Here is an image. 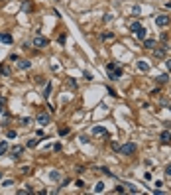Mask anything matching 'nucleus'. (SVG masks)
<instances>
[{"label": "nucleus", "instance_id": "obj_42", "mask_svg": "<svg viewBox=\"0 0 171 195\" xmlns=\"http://www.w3.org/2000/svg\"><path fill=\"white\" fill-rule=\"evenodd\" d=\"M0 179H2V172H0Z\"/></svg>", "mask_w": 171, "mask_h": 195}, {"label": "nucleus", "instance_id": "obj_8", "mask_svg": "<svg viewBox=\"0 0 171 195\" xmlns=\"http://www.w3.org/2000/svg\"><path fill=\"white\" fill-rule=\"evenodd\" d=\"M16 67L22 69V71H26V69L32 67V61H28V59H20V61H16Z\"/></svg>", "mask_w": 171, "mask_h": 195}, {"label": "nucleus", "instance_id": "obj_43", "mask_svg": "<svg viewBox=\"0 0 171 195\" xmlns=\"http://www.w3.org/2000/svg\"><path fill=\"white\" fill-rule=\"evenodd\" d=\"M169 110H171V105H169Z\"/></svg>", "mask_w": 171, "mask_h": 195}, {"label": "nucleus", "instance_id": "obj_39", "mask_svg": "<svg viewBox=\"0 0 171 195\" xmlns=\"http://www.w3.org/2000/svg\"><path fill=\"white\" fill-rule=\"evenodd\" d=\"M114 191H116V193H124V187H122V185H118V187H116Z\"/></svg>", "mask_w": 171, "mask_h": 195}, {"label": "nucleus", "instance_id": "obj_37", "mask_svg": "<svg viewBox=\"0 0 171 195\" xmlns=\"http://www.w3.org/2000/svg\"><path fill=\"white\" fill-rule=\"evenodd\" d=\"M165 175H167V177H171V164L165 168Z\"/></svg>", "mask_w": 171, "mask_h": 195}, {"label": "nucleus", "instance_id": "obj_11", "mask_svg": "<svg viewBox=\"0 0 171 195\" xmlns=\"http://www.w3.org/2000/svg\"><path fill=\"white\" fill-rule=\"evenodd\" d=\"M159 140L163 142V144H167V142H171V132H169V130H163V132L159 134Z\"/></svg>", "mask_w": 171, "mask_h": 195}, {"label": "nucleus", "instance_id": "obj_22", "mask_svg": "<svg viewBox=\"0 0 171 195\" xmlns=\"http://www.w3.org/2000/svg\"><path fill=\"white\" fill-rule=\"evenodd\" d=\"M57 134H59V136H67L69 134V126H61V128L57 130Z\"/></svg>", "mask_w": 171, "mask_h": 195}, {"label": "nucleus", "instance_id": "obj_7", "mask_svg": "<svg viewBox=\"0 0 171 195\" xmlns=\"http://www.w3.org/2000/svg\"><path fill=\"white\" fill-rule=\"evenodd\" d=\"M22 152H24V146H14V148L10 150V158H14V160H16V158H20V156H22Z\"/></svg>", "mask_w": 171, "mask_h": 195}, {"label": "nucleus", "instance_id": "obj_35", "mask_svg": "<svg viewBox=\"0 0 171 195\" xmlns=\"http://www.w3.org/2000/svg\"><path fill=\"white\" fill-rule=\"evenodd\" d=\"M79 140L83 142V144H89V142H91V140H89V138H87V136H79Z\"/></svg>", "mask_w": 171, "mask_h": 195}, {"label": "nucleus", "instance_id": "obj_16", "mask_svg": "<svg viewBox=\"0 0 171 195\" xmlns=\"http://www.w3.org/2000/svg\"><path fill=\"white\" fill-rule=\"evenodd\" d=\"M112 38H114L112 32H102V34H100V40H102V42H106V40H112Z\"/></svg>", "mask_w": 171, "mask_h": 195}, {"label": "nucleus", "instance_id": "obj_26", "mask_svg": "<svg viewBox=\"0 0 171 195\" xmlns=\"http://www.w3.org/2000/svg\"><path fill=\"white\" fill-rule=\"evenodd\" d=\"M4 108H6V99L0 97V112H4Z\"/></svg>", "mask_w": 171, "mask_h": 195}, {"label": "nucleus", "instance_id": "obj_29", "mask_svg": "<svg viewBox=\"0 0 171 195\" xmlns=\"http://www.w3.org/2000/svg\"><path fill=\"white\" fill-rule=\"evenodd\" d=\"M110 148H112L114 152H118V150H120V146H118V142H110Z\"/></svg>", "mask_w": 171, "mask_h": 195}, {"label": "nucleus", "instance_id": "obj_20", "mask_svg": "<svg viewBox=\"0 0 171 195\" xmlns=\"http://www.w3.org/2000/svg\"><path fill=\"white\" fill-rule=\"evenodd\" d=\"M102 191H104V183L102 181H98V183L94 185V193H102Z\"/></svg>", "mask_w": 171, "mask_h": 195}, {"label": "nucleus", "instance_id": "obj_31", "mask_svg": "<svg viewBox=\"0 0 171 195\" xmlns=\"http://www.w3.org/2000/svg\"><path fill=\"white\" fill-rule=\"evenodd\" d=\"M6 136H8V138H16V130H8Z\"/></svg>", "mask_w": 171, "mask_h": 195}, {"label": "nucleus", "instance_id": "obj_34", "mask_svg": "<svg viewBox=\"0 0 171 195\" xmlns=\"http://www.w3.org/2000/svg\"><path fill=\"white\" fill-rule=\"evenodd\" d=\"M10 61H20V55H16V53H12V55H10Z\"/></svg>", "mask_w": 171, "mask_h": 195}, {"label": "nucleus", "instance_id": "obj_10", "mask_svg": "<svg viewBox=\"0 0 171 195\" xmlns=\"http://www.w3.org/2000/svg\"><path fill=\"white\" fill-rule=\"evenodd\" d=\"M0 42L2 43H6V45H10L12 42H14V40H12V36L8 32H0Z\"/></svg>", "mask_w": 171, "mask_h": 195}, {"label": "nucleus", "instance_id": "obj_14", "mask_svg": "<svg viewBox=\"0 0 171 195\" xmlns=\"http://www.w3.org/2000/svg\"><path fill=\"white\" fill-rule=\"evenodd\" d=\"M138 69H140V71H144V73H148V71H149V65L146 63V61H138Z\"/></svg>", "mask_w": 171, "mask_h": 195}, {"label": "nucleus", "instance_id": "obj_24", "mask_svg": "<svg viewBox=\"0 0 171 195\" xmlns=\"http://www.w3.org/2000/svg\"><path fill=\"white\" fill-rule=\"evenodd\" d=\"M116 67H120V65L118 63H106V73H108V71H114Z\"/></svg>", "mask_w": 171, "mask_h": 195}, {"label": "nucleus", "instance_id": "obj_38", "mask_svg": "<svg viewBox=\"0 0 171 195\" xmlns=\"http://www.w3.org/2000/svg\"><path fill=\"white\" fill-rule=\"evenodd\" d=\"M110 20H112V14H106V16L102 18V22H110Z\"/></svg>", "mask_w": 171, "mask_h": 195}, {"label": "nucleus", "instance_id": "obj_18", "mask_svg": "<svg viewBox=\"0 0 171 195\" xmlns=\"http://www.w3.org/2000/svg\"><path fill=\"white\" fill-rule=\"evenodd\" d=\"M39 144V140H35V138H32V140H28L26 142V148H35Z\"/></svg>", "mask_w": 171, "mask_h": 195}, {"label": "nucleus", "instance_id": "obj_25", "mask_svg": "<svg viewBox=\"0 0 171 195\" xmlns=\"http://www.w3.org/2000/svg\"><path fill=\"white\" fill-rule=\"evenodd\" d=\"M126 187H128V189H130V191H132V193H140V189H138L136 185H132V183H128V185H126Z\"/></svg>", "mask_w": 171, "mask_h": 195}, {"label": "nucleus", "instance_id": "obj_19", "mask_svg": "<svg viewBox=\"0 0 171 195\" xmlns=\"http://www.w3.org/2000/svg\"><path fill=\"white\" fill-rule=\"evenodd\" d=\"M140 28H142V24H140V22H134V24L130 26V32H132V34H136L138 30H140Z\"/></svg>", "mask_w": 171, "mask_h": 195}, {"label": "nucleus", "instance_id": "obj_32", "mask_svg": "<svg viewBox=\"0 0 171 195\" xmlns=\"http://www.w3.org/2000/svg\"><path fill=\"white\" fill-rule=\"evenodd\" d=\"M12 183H14L12 179H6V181H2V185H4V187H12Z\"/></svg>", "mask_w": 171, "mask_h": 195}, {"label": "nucleus", "instance_id": "obj_23", "mask_svg": "<svg viewBox=\"0 0 171 195\" xmlns=\"http://www.w3.org/2000/svg\"><path fill=\"white\" fill-rule=\"evenodd\" d=\"M49 95H51V83H47L43 89V97H49Z\"/></svg>", "mask_w": 171, "mask_h": 195}, {"label": "nucleus", "instance_id": "obj_40", "mask_svg": "<svg viewBox=\"0 0 171 195\" xmlns=\"http://www.w3.org/2000/svg\"><path fill=\"white\" fill-rule=\"evenodd\" d=\"M59 43H61V45L65 43V34H61V36H59Z\"/></svg>", "mask_w": 171, "mask_h": 195}, {"label": "nucleus", "instance_id": "obj_28", "mask_svg": "<svg viewBox=\"0 0 171 195\" xmlns=\"http://www.w3.org/2000/svg\"><path fill=\"white\" fill-rule=\"evenodd\" d=\"M49 177H51L53 181H59V177H61V175H59V172H51V175H49Z\"/></svg>", "mask_w": 171, "mask_h": 195}, {"label": "nucleus", "instance_id": "obj_15", "mask_svg": "<svg viewBox=\"0 0 171 195\" xmlns=\"http://www.w3.org/2000/svg\"><path fill=\"white\" fill-rule=\"evenodd\" d=\"M144 47L146 49H153L155 47V40H144Z\"/></svg>", "mask_w": 171, "mask_h": 195}, {"label": "nucleus", "instance_id": "obj_12", "mask_svg": "<svg viewBox=\"0 0 171 195\" xmlns=\"http://www.w3.org/2000/svg\"><path fill=\"white\" fill-rule=\"evenodd\" d=\"M0 75H4V77H10V75H12V69L8 67V65H0Z\"/></svg>", "mask_w": 171, "mask_h": 195}, {"label": "nucleus", "instance_id": "obj_6", "mask_svg": "<svg viewBox=\"0 0 171 195\" xmlns=\"http://www.w3.org/2000/svg\"><path fill=\"white\" fill-rule=\"evenodd\" d=\"M120 77H122V67H116L114 71H108V79L110 81H118Z\"/></svg>", "mask_w": 171, "mask_h": 195}, {"label": "nucleus", "instance_id": "obj_9", "mask_svg": "<svg viewBox=\"0 0 171 195\" xmlns=\"http://www.w3.org/2000/svg\"><path fill=\"white\" fill-rule=\"evenodd\" d=\"M92 134H94V136H108V130L104 128V126H94V128H92Z\"/></svg>", "mask_w": 171, "mask_h": 195}, {"label": "nucleus", "instance_id": "obj_5", "mask_svg": "<svg viewBox=\"0 0 171 195\" xmlns=\"http://www.w3.org/2000/svg\"><path fill=\"white\" fill-rule=\"evenodd\" d=\"M32 43H34L35 47H45L49 42H47V38H43V36H39V34H37V36L34 38V42H32Z\"/></svg>", "mask_w": 171, "mask_h": 195}, {"label": "nucleus", "instance_id": "obj_4", "mask_svg": "<svg viewBox=\"0 0 171 195\" xmlns=\"http://www.w3.org/2000/svg\"><path fill=\"white\" fill-rule=\"evenodd\" d=\"M49 120H51V116H49L47 112H39V114H37V124H39V126H47Z\"/></svg>", "mask_w": 171, "mask_h": 195}, {"label": "nucleus", "instance_id": "obj_33", "mask_svg": "<svg viewBox=\"0 0 171 195\" xmlns=\"http://www.w3.org/2000/svg\"><path fill=\"white\" fill-rule=\"evenodd\" d=\"M75 185L81 189V187H85V181H83V179H77V181H75Z\"/></svg>", "mask_w": 171, "mask_h": 195}, {"label": "nucleus", "instance_id": "obj_30", "mask_svg": "<svg viewBox=\"0 0 171 195\" xmlns=\"http://www.w3.org/2000/svg\"><path fill=\"white\" fill-rule=\"evenodd\" d=\"M20 122H22V124H30L32 118H30V116H24V118H20Z\"/></svg>", "mask_w": 171, "mask_h": 195}, {"label": "nucleus", "instance_id": "obj_1", "mask_svg": "<svg viewBox=\"0 0 171 195\" xmlns=\"http://www.w3.org/2000/svg\"><path fill=\"white\" fill-rule=\"evenodd\" d=\"M118 152H120L122 156H134V154L138 152V146L134 144V142H126L124 146H120V150Z\"/></svg>", "mask_w": 171, "mask_h": 195}, {"label": "nucleus", "instance_id": "obj_3", "mask_svg": "<svg viewBox=\"0 0 171 195\" xmlns=\"http://www.w3.org/2000/svg\"><path fill=\"white\" fill-rule=\"evenodd\" d=\"M167 53V45H161V47H153V57L155 59H163Z\"/></svg>", "mask_w": 171, "mask_h": 195}, {"label": "nucleus", "instance_id": "obj_36", "mask_svg": "<svg viewBox=\"0 0 171 195\" xmlns=\"http://www.w3.org/2000/svg\"><path fill=\"white\" fill-rule=\"evenodd\" d=\"M132 12H134V16H140V6H134Z\"/></svg>", "mask_w": 171, "mask_h": 195}, {"label": "nucleus", "instance_id": "obj_41", "mask_svg": "<svg viewBox=\"0 0 171 195\" xmlns=\"http://www.w3.org/2000/svg\"><path fill=\"white\" fill-rule=\"evenodd\" d=\"M167 69L171 71V59H167Z\"/></svg>", "mask_w": 171, "mask_h": 195}, {"label": "nucleus", "instance_id": "obj_13", "mask_svg": "<svg viewBox=\"0 0 171 195\" xmlns=\"http://www.w3.org/2000/svg\"><path fill=\"white\" fill-rule=\"evenodd\" d=\"M146 34H148V30L142 26V28H140V30L136 32V38H138V40H146Z\"/></svg>", "mask_w": 171, "mask_h": 195}, {"label": "nucleus", "instance_id": "obj_21", "mask_svg": "<svg viewBox=\"0 0 171 195\" xmlns=\"http://www.w3.org/2000/svg\"><path fill=\"white\" fill-rule=\"evenodd\" d=\"M167 81H169V75H167V73H161V75L157 77V83H167Z\"/></svg>", "mask_w": 171, "mask_h": 195}, {"label": "nucleus", "instance_id": "obj_17", "mask_svg": "<svg viewBox=\"0 0 171 195\" xmlns=\"http://www.w3.org/2000/svg\"><path fill=\"white\" fill-rule=\"evenodd\" d=\"M6 150H8V142L2 140V142H0V156H4V154H6Z\"/></svg>", "mask_w": 171, "mask_h": 195}, {"label": "nucleus", "instance_id": "obj_27", "mask_svg": "<svg viewBox=\"0 0 171 195\" xmlns=\"http://www.w3.org/2000/svg\"><path fill=\"white\" fill-rule=\"evenodd\" d=\"M67 85L69 87H77V81H75L73 77H67Z\"/></svg>", "mask_w": 171, "mask_h": 195}, {"label": "nucleus", "instance_id": "obj_2", "mask_svg": "<svg viewBox=\"0 0 171 195\" xmlns=\"http://www.w3.org/2000/svg\"><path fill=\"white\" fill-rule=\"evenodd\" d=\"M167 24H169V16H167V14H159V16L155 18V26H157V28H165Z\"/></svg>", "mask_w": 171, "mask_h": 195}]
</instances>
